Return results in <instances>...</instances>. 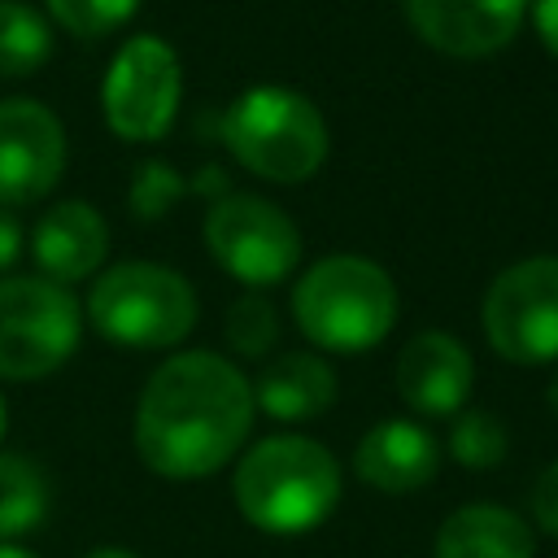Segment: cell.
I'll return each mask as SVG.
<instances>
[{"mask_svg":"<svg viewBox=\"0 0 558 558\" xmlns=\"http://www.w3.org/2000/svg\"><path fill=\"white\" fill-rule=\"evenodd\" d=\"M31 253L44 279L70 288L78 279H87L92 270H100L105 253H109V227L100 218V209H92L87 201H57L31 235Z\"/></svg>","mask_w":558,"mask_h":558,"instance_id":"obj_13","label":"cell"},{"mask_svg":"<svg viewBox=\"0 0 558 558\" xmlns=\"http://www.w3.org/2000/svg\"><path fill=\"white\" fill-rule=\"evenodd\" d=\"M83 331V305L70 288L44 275L0 279V375L44 379L74 349Z\"/></svg>","mask_w":558,"mask_h":558,"instance_id":"obj_6","label":"cell"},{"mask_svg":"<svg viewBox=\"0 0 558 558\" xmlns=\"http://www.w3.org/2000/svg\"><path fill=\"white\" fill-rule=\"evenodd\" d=\"M0 558H35L31 549H22V545H9V541H0Z\"/></svg>","mask_w":558,"mask_h":558,"instance_id":"obj_26","label":"cell"},{"mask_svg":"<svg viewBox=\"0 0 558 558\" xmlns=\"http://www.w3.org/2000/svg\"><path fill=\"white\" fill-rule=\"evenodd\" d=\"M449 453L471 471L497 466L506 458V427L488 410H466L449 432Z\"/></svg>","mask_w":558,"mask_h":558,"instance_id":"obj_20","label":"cell"},{"mask_svg":"<svg viewBox=\"0 0 558 558\" xmlns=\"http://www.w3.org/2000/svg\"><path fill=\"white\" fill-rule=\"evenodd\" d=\"M92 327L126 349H170L196 323L192 283L157 262H118L109 266L87 296Z\"/></svg>","mask_w":558,"mask_h":558,"instance_id":"obj_5","label":"cell"},{"mask_svg":"<svg viewBox=\"0 0 558 558\" xmlns=\"http://www.w3.org/2000/svg\"><path fill=\"white\" fill-rule=\"evenodd\" d=\"M423 44L445 57H493L527 13V0H401Z\"/></svg>","mask_w":558,"mask_h":558,"instance_id":"obj_11","label":"cell"},{"mask_svg":"<svg viewBox=\"0 0 558 558\" xmlns=\"http://www.w3.org/2000/svg\"><path fill=\"white\" fill-rule=\"evenodd\" d=\"M4 427H9V410H4V397H0V436H4Z\"/></svg>","mask_w":558,"mask_h":558,"instance_id":"obj_28","label":"cell"},{"mask_svg":"<svg viewBox=\"0 0 558 558\" xmlns=\"http://www.w3.org/2000/svg\"><path fill=\"white\" fill-rule=\"evenodd\" d=\"M65 170V131L39 100H0V205H31Z\"/></svg>","mask_w":558,"mask_h":558,"instance_id":"obj_10","label":"cell"},{"mask_svg":"<svg viewBox=\"0 0 558 558\" xmlns=\"http://www.w3.org/2000/svg\"><path fill=\"white\" fill-rule=\"evenodd\" d=\"M48 510V480L31 458L0 453V541L31 532Z\"/></svg>","mask_w":558,"mask_h":558,"instance_id":"obj_18","label":"cell"},{"mask_svg":"<svg viewBox=\"0 0 558 558\" xmlns=\"http://www.w3.org/2000/svg\"><path fill=\"white\" fill-rule=\"evenodd\" d=\"M532 26H536L541 44L558 57V0H532Z\"/></svg>","mask_w":558,"mask_h":558,"instance_id":"obj_24","label":"cell"},{"mask_svg":"<svg viewBox=\"0 0 558 558\" xmlns=\"http://www.w3.org/2000/svg\"><path fill=\"white\" fill-rule=\"evenodd\" d=\"M279 336V318H275V305L262 296V292H244L231 301L227 310V340L240 357H262L270 353Z\"/></svg>","mask_w":558,"mask_h":558,"instance_id":"obj_19","label":"cell"},{"mask_svg":"<svg viewBox=\"0 0 558 558\" xmlns=\"http://www.w3.org/2000/svg\"><path fill=\"white\" fill-rule=\"evenodd\" d=\"M179 96H183L179 52L157 35L126 39L109 61L105 87H100L109 131L131 144L161 140L179 113Z\"/></svg>","mask_w":558,"mask_h":558,"instance_id":"obj_8","label":"cell"},{"mask_svg":"<svg viewBox=\"0 0 558 558\" xmlns=\"http://www.w3.org/2000/svg\"><path fill=\"white\" fill-rule=\"evenodd\" d=\"M179 196H183V179H179L170 166L144 161V166L135 170V183H131V209H135L140 218H161Z\"/></svg>","mask_w":558,"mask_h":558,"instance_id":"obj_22","label":"cell"},{"mask_svg":"<svg viewBox=\"0 0 558 558\" xmlns=\"http://www.w3.org/2000/svg\"><path fill=\"white\" fill-rule=\"evenodd\" d=\"M253 401L283 423L314 418L336 401V371L314 353H283L262 371Z\"/></svg>","mask_w":558,"mask_h":558,"instance_id":"obj_16","label":"cell"},{"mask_svg":"<svg viewBox=\"0 0 558 558\" xmlns=\"http://www.w3.org/2000/svg\"><path fill=\"white\" fill-rule=\"evenodd\" d=\"M17 253H22V227H17V218L0 205V270H9V266L17 262Z\"/></svg>","mask_w":558,"mask_h":558,"instance_id":"obj_25","label":"cell"},{"mask_svg":"<svg viewBox=\"0 0 558 558\" xmlns=\"http://www.w3.org/2000/svg\"><path fill=\"white\" fill-rule=\"evenodd\" d=\"M222 140L235 161L270 183H301L327 157V122L310 96L257 83L231 100L222 118Z\"/></svg>","mask_w":558,"mask_h":558,"instance_id":"obj_4","label":"cell"},{"mask_svg":"<svg viewBox=\"0 0 558 558\" xmlns=\"http://www.w3.org/2000/svg\"><path fill=\"white\" fill-rule=\"evenodd\" d=\"M44 4L78 39H100L140 9V0H44Z\"/></svg>","mask_w":558,"mask_h":558,"instance_id":"obj_21","label":"cell"},{"mask_svg":"<svg viewBox=\"0 0 558 558\" xmlns=\"http://www.w3.org/2000/svg\"><path fill=\"white\" fill-rule=\"evenodd\" d=\"M532 527L493 501L453 510L436 532V558H532Z\"/></svg>","mask_w":558,"mask_h":558,"instance_id":"obj_15","label":"cell"},{"mask_svg":"<svg viewBox=\"0 0 558 558\" xmlns=\"http://www.w3.org/2000/svg\"><path fill=\"white\" fill-rule=\"evenodd\" d=\"M353 471L379 493H414L440 471V449L427 427L388 418L362 436L353 453Z\"/></svg>","mask_w":558,"mask_h":558,"instance_id":"obj_14","label":"cell"},{"mask_svg":"<svg viewBox=\"0 0 558 558\" xmlns=\"http://www.w3.org/2000/svg\"><path fill=\"white\" fill-rule=\"evenodd\" d=\"M205 244L214 262L248 288H270L301 262V235L292 218L253 192H222L209 205Z\"/></svg>","mask_w":558,"mask_h":558,"instance_id":"obj_7","label":"cell"},{"mask_svg":"<svg viewBox=\"0 0 558 558\" xmlns=\"http://www.w3.org/2000/svg\"><path fill=\"white\" fill-rule=\"evenodd\" d=\"M87 558H135V554H126V549H96V554H87Z\"/></svg>","mask_w":558,"mask_h":558,"instance_id":"obj_27","label":"cell"},{"mask_svg":"<svg viewBox=\"0 0 558 558\" xmlns=\"http://www.w3.org/2000/svg\"><path fill=\"white\" fill-rule=\"evenodd\" d=\"M532 514L549 536H558V462L545 466L541 480L532 484Z\"/></svg>","mask_w":558,"mask_h":558,"instance_id":"obj_23","label":"cell"},{"mask_svg":"<svg viewBox=\"0 0 558 558\" xmlns=\"http://www.w3.org/2000/svg\"><path fill=\"white\" fill-rule=\"evenodd\" d=\"M301 331L331 353H362L379 344L397 323V288L384 266L357 253L314 262L292 292Z\"/></svg>","mask_w":558,"mask_h":558,"instance_id":"obj_3","label":"cell"},{"mask_svg":"<svg viewBox=\"0 0 558 558\" xmlns=\"http://www.w3.org/2000/svg\"><path fill=\"white\" fill-rule=\"evenodd\" d=\"M488 344L519 366L558 357V257H523L501 270L484 296Z\"/></svg>","mask_w":558,"mask_h":558,"instance_id":"obj_9","label":"cell"},{"mask_svg":"<svg viewBox=\"0 0 558 558\" xmlns=\"http://www.w3.org/2000/svg\"><path fill=\"white\" fill-rule=\"evenodd\" d=\"M549 401H554V410H558V375H554V384H549Z\"/></svg>","mask_w":558,"mask_h":558,"instance_id":"obj_29","label":"cell"},{"mask_svg":"<svg viewBox=\"0 0 558 558\" xmlns=\"http://www.w3.org/2000/svg\"><path fill=\"white\" fill-rule=\"evenodd\" d=\"M340 501V466L310 436H266L235 466L240 514L275 536L318 527Z\"/></svg>","mask_w":558,"mask_h":558,"instance_id":"obj_2","label":"cell"},{"mask_svg":"<svg viewBox=\"0 0 558 558\" xmlns=\"http://www.w3.org/2000/svg\"><path fill=\"white\" fill-rule=\"evenodd\" d=\"M253 410V384L240 366L187 349L148 375L135 405V449L166 480H205L244 445Z\"/></svg>","mask_w":558,"mask_h":558,"instance_id":"obj_1","label":"cell"},{"mask_svg":"<svg viewBox=\"0 0 558 558\" xmlns=\"http://www.w3.org/2000/svg\"><path fill=\"white\" fill-rule=\"evenodd\" d=\"M52 52L48 17L22 0H0V78L35 74Z\"/></svg>","mask_w":558,"mask_h":558,"instance_id":"obj_17","label":"cell"},{"mask_svg":"<svg viewBox=\"0 0 558 558\" xmlns=\"http://www.w3.org/2000/svg\"><path fill=\"white\" fill-rule=\"evenodd\" d=\"M471 384H475V366L458 336L418 331L405 340V349L397 357V392L410 410L432 414V418L458 414Z\"/></svg>","mask_w":558,"mask_h":558,"instance_id":"obj_12","label":"cell"}]
</instances>
